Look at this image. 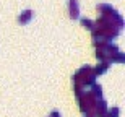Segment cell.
I'll return each mask as SVG.
<instances>
[{
    "label": "cell",
    "mask_w": 125,
    "mask_h": 117,
    "mask_svg": "<svg viewBox=\"0 0 125 117\" xmlns=\"http://www.w3.org/2000/svg\"><path fill=\"white\" fill-rule=\"evenodd\" d=\"M73 83L78 85V86H89V85H94L96 83V75H94L93 68L89 65H84L81 67L80 70H76V73L73 75Z\"/></svg>",
    "instance_id": "obj_1"
},
{
    "label": "cell",
    "mask_w": 125,
    "mask_h": 117,
    "mask_svg": "<svg viewBox=\"0 0 125 117\" xmlns=\"http://www.w3.org/2000/svg\"><path fill=\"white\" fill-rule=\"evenodd\" d=\"M117 51H119V47H117L115 44H112V42H109V41L101 42V44L96 46V57L102 62H109L112 54H115Z\"/></svg>",
    "instance_id": "obj_2"
},
{
    "label": "cell",
    "mask_w": 125,
    "mask_h": 117,
    "mask_svg": "<svg viewBox=\"0 0 125 117\" xmlns=\"http://www.w3.org/2000/svg\"><path fill=\"white\" fill-rule=\"evenodd\" d=\"M96 101H97V99L94 98L89 91H86V93L81 94V96H78V103H80V109H81V112H86V111L94 109Z\"/></svg>",
    "instance_id": "obj_3"
},
{
    "label": "cell",
    "mask_w": 125,
    "mask_h": 117,
    "mask_svg": "<svg viewBox=\"0 0 125 117\" xmlns=\"http://www.w3.org/2000/svg\"><path fill=\"white\" fill-rule=\"evenodd\" d=\"M107 112V103L104 99H97L96 104H94V114L96 117H104Z\"/></svg>",
    "instance_id": "obj_4"
},
{
    "label": "cell",
    "mask_w": 125,
    "mask_h": 117,
    "mask_svg": "<svg viewBox=\"0 0 125 117\" xmlns=\"http://www.w3.org/2000/svg\"><path fill=\"white\" fill-rule=\"evenodd\" d=\"M68 8H70V18H78V15H80L78 0H70L68 2Z\"/></svg>",
    "instance_id": "obj_5"
},
{
    "label": "cell",
    "mask_w": 125,
    "mask_h": 117,
    "mask_svg": "<svg viewBox=\"0 0 125 117\" xmlns=\"http://www.w3.org/2000/svg\"><path fill=\"white\" fill-rule=\"evenodd\" d=\"M109 65H111V64H109V62H101V64H99V65L96 67V68H93V72H94V75H102V73H106L107 72V68H109Z\"/></svg>",
    "instance_id": "obj_6"
},
{
    "label": "cell",
    "mask_w": 125,
    "mask_h": 117,
    "mask_svg": "<svg viewBox=\"0 0 125 117\" xmlns=\"http://www.w3.org/2000/svg\"><path fill=\"white\" fill-rule=\"evenodd\" d=\"M89 93L93 94L96 99H101V96H102V86H101V85H97V83L91 85V91H89Z\"/></svg>",
    "instance_id": "obj_7"
},
{
    "label": "cell",
    "mask_w": 125,
    "mask_h": 117,
    "mask_svg": "<svg viewBox=\"0 0 125 117\" xmlns=\"http://www.w3.org/2000/svg\"><path fill=\"white\" fill-rule=\"evenodd\" d=\"M31 18H32V11H31V10H24L23 13L18 16V21H20V23H28Z\"/></svg>",
    "instance_id": "obj_8"
},
{
    "label": "cell",
    "mask_w": 125,
    "mask_h": 117,
    "mask_svg": "<svg viewBox=\"0 0 125 117\" xmlns=\"http://www.w3.org/2000/svg\"><path fill=\"white\" fill-rule=\"evenodd\" d=\"M125 60V57H124V52L120 51V49H119V51L115 52V54H112V57L111 59H109V64H114V62H124Z\"/></svg>",
    "instance_id": "obj_9"
},
{
    "label": "cell",
    "mask_w": 125,
    "mask_h": 117,
    "mask_svg": "<svg viewBox=\"0 0 125 117\" xmlns=\"http://www.w3.org/2000/svg\"><path fill=\"white\" fill-rule=\"evenodd\" d=\"M119 114H120V109L119 107H112V109H107V112L104 117H119Z\"/></svg>",
    "instance_id": "obj_10"
},
{
    "label": "cell",
    "mask_w": 125,
    "mask_h": 117,
    "mask_svg": "<svg viewBox=\"0 0 125 117\" xmlns=\"http://www.w3.org/2000/svg\"><path fill=\"white\" fill-rule=\"evenodd\" d=\"M81 24H83L84 28H88V29H93V26H94V23L91 21V20H88V18H81Z\"/></svg>",
    "instance_id": "obj_11"
},
{
    "label": "cell",
    "mask_w": 125,
    "mask_h": 117,
    "mask_svg": "<svg viewBox=\"0 0 125 117\" xmlns=\"http://www.w3.org/2000/svg\"><path fill=\"white\" fill-rule=\"evenodd\" d=\"M83 117H96V114H94V109H91V111H86V112H83Z\"/></svg>",
    "instance_id": "obj_12"
},
{
    "label": "cell",
    "mask_w": 125,
    "mask_h": 117,
    "mask_svg": "<svg viewBox=\"0 0 125 117\" xmlns=\"http://www.w3.org/2000/svg\"><path fill=\"white\" fill-rule=\"evenodd\" d=\"M49 117H62V116H60V112H59V111H52Z\"/></svg>",
    "instance_id": "obj_13"
}]
</instances>
